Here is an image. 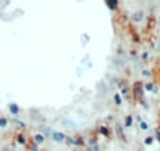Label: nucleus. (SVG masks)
Wrapping results in <instances>:
<instances>
[{
  "instance_id": "f257e3e1",
  "label": "nucleus",
  "mask_w": 160,
  "mask_h": 151,
  "mask_svg": "<svg viewBox=\"0 0 160 151\" xmlns=\"http://www.w3.org/2000/svg\"><path fill=\"white\" fill-rule=\"evenodd\" d=\"M155 135H157V139L160 140V131H157V132H155Z\"/></svg>"
}]
</instances>
